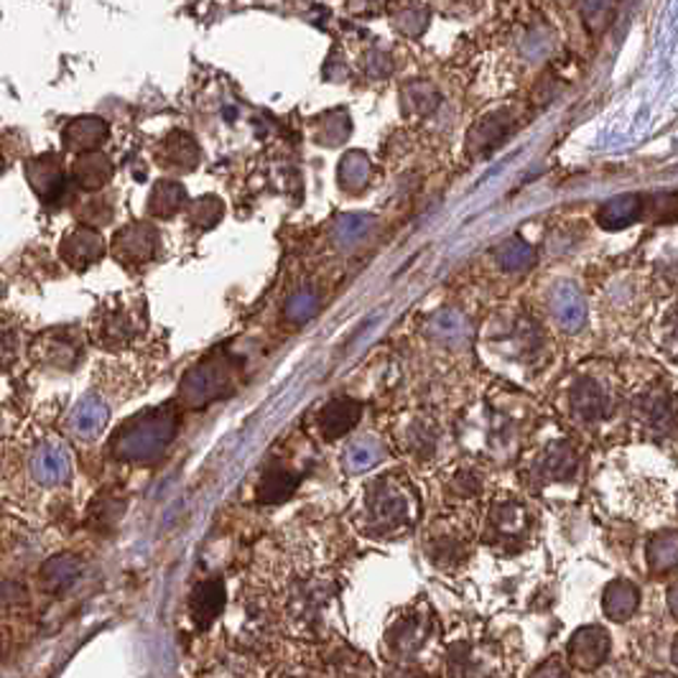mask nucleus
<instances>
[{
	"instance_id": "obj_3",
	"label": "nucleus",
	"mask_w": 678,
	"mask_h": 678,
	"mask_svg": "<svg viewBox=\"0 0 678 678\" xmlns=\"http://www.w3.org/2000/svg\"><path fill=\"white\" fill-rule=\"evenodd\" d=\"M11 480L26 495H47L64 490L75 477V464L66 441L59 434L39 431L21 441L9 456Z\"/></svg>"
},
{
	"instance_id": "obj_19",
	"label": "nucleus",
	"mask_w": 678,
	"mask_h": 678,
	"mask_svg": "<svg viewBox=\"0 0 678 678\" xmlns=\"http://www.w3.org/2000/svg\"><path fill=\"white\" fill-rule=\"evenodd\" d=\"M437 426H431L429 422H422V418H416V422H411L409 426H403L401 431V444L405 452H409L411 456H431L434 449H437Z\"/></svg>"
},
{
	"instance_id": "obj_34",
	"label": "nucleus",
	"mask_w": 678,
	"mask_h": 678,
	"mask_svg": "<svg viewBox=\"0 0 678 678\" xmlns=\"http://www.w3.org/2000/svg\"><path fill=\"white\" fill-rule=\"evenodd\" d=\"M668 607H670V613L678 617V581H674L668 589Z\"/></svg>"
},
{
	"instance_id": "obj_31",
	"label": "nucleus",
	"mask_w": 678,
	"mask_h": 678,
	"mask_svg": "<svg viewBox=\"0 0 678 678\" xmlns=\"http://www.w3.org/2000/svg\"><path fill=\"white\" fill-rule=\"evenodd\" d=\"M530 678H569V674H566V668H564L562 661L549 658V661H543L541 666L533 670V676H530Z\"/></svg>"
},
{
	"instance_id": "obj_1",
	"label": "nucleus",
	"mask_w": 678,
	"mask_h": 678,
	"mask_svg": "<svg viewBox=\"0 0 678 678\" xmlns=\"http://www.w3.org/2000/svg\"><path fill=\"white\" fill-rule=\"evenodd\" d=\"M276 564L265 569V594L258 597L261 610L286 625L291 636L312 638L327 623V610L335 600V581L327 572L309 564H289L278 554Z\"/></svg>"
},
{
	"instance_id": "obj_23",
	"label": "nucleus",
	"mask_w": 678,
	"mask_h": 678,
	"mask_svg": "<svg viewBox=\"0 0 678 678\" xmlns=\"http://www.w3.org/2000/svg\"><path fill=\"white\" fill-rule=\"evenodd\" d=\"M640 215V197L628 194L620 199H613L600 210V223L604 227H625L636 223Z\"/></svg>"
},
{
	"instance_id": "obj_7",
	"label": "nucleus",
	"mask_w": 678,
	"mask_h": 678,
	"mask_svg": "<svg viewBox=\"0 0 678 678\" xmlns=\"http://www.w3.org/2000/svg\"><path fill=\"white\" fill-rule=\"evenodd\" d=\"M505 658L492 640L462 638L449 648V676L452 678H500Z\"/></svg>"
},
{
	"instance_id": "obj_4",
	"label": "nucleus",
	"mask_w": 678,
	"mask_h": 678,
	"mask_svg": "<svg viewBox=\"0 0 678 678\" xmlns=\"http://www.w3.org/2000/svg\"><path fill=\"white\" fill-rule=\"evenodd\" d=\"M179 431V409L172 403L136 414L117 426L108 441V452L128 464H149L159 460Z\"/></svg>"
},
{
	"instance_id": "obj_36",
	"label": "nucleus",
	"mask_w": 678,
	"mask_h": 678,
	"mask_svg": "<svg viewBox=\"0 0 678 678\" xmlns=\"http://www.w3.org/2000/svg\"><path fill=\"white\" fill-rule=\"evenodd\" d=\"M648 678H670V676H666V674H653V676H648Z\"/></svg>"
},
{
	"instance_id": "obj_30",
	"label": "nucleus",
	"mask_w": 678,
	"mask_h": 678,
	"mask_svg": "<svg viewBox=\"0 0 678 678\" xmlns=\"http://www.w3.org/2000/svg\"><path fill=\"white\" fill-rule=\"evenodd\" d=\"M18 357V335L9 327H0V367H11Z\"/></svg>"
},
{
	"instance_id": "obj_11",
	"label": "nucleus",
	"mask_w": 678,
	"mask_h": 678,
	"mask_svg": "<svg viewBox=\"0 0 678 678\" xmlns=\"http://www.w3.org/2000/svg\"><path fill=\"white\" fill-rule=\"evenodd\" d=\"M230 380V373L219 365H199L197 371H191L187 375L181 386V398L184 403L191 405V409H199V405H208L210 401L223 395V390Z\"/></svg>"
},
{
	"instance_id": "obj_15",
	"label": "nucleus",
	"mask_w": 678,
	"mask_h": 678,
	"mask_svg": "<svg viewBox=\"0 0 678 678\" xmlns=\"http://www.w3.org/2000/svg\"><path fill=\"white\" fill-rule=\"evenodd\" d=\"M363 405L352 398H335L319 411V431L324 439H342L355 429Z\"/></svg>"
},
{
	"instance_id": "obj_16",
	"label": "nucleus",
	"mask_w": 678,
	"mask_h": 678,
	"mask_svg": "<svg viewBox=\"0 0 678 678\" xmlns=\"http://www.w3.org/2000/svg\"><path fill=\"white\" fill-rule=\"evenodd\" d=\"M301 485V475L293 472L286 464H271L268 469L261 475V482H258V500L265 505H278L284 500H289L293 492L299 490Z\"/></svg>"
},
{
	"instance_id": "obj_27",
	"label": "nucleus",
	"mask_w": 678,
	"mask_h": 678,
	"mask_svg": "<svg viewBox=\"0 0 678 678\" xmlns=\"http://www.w3.org/2000/svg\"><path fill=\"white\" fill-rule=\"evenodd\" d=\"M500 261H503L505 268L523 271V268H528L530 261H533V253H530V250L523 246V242L515 240L503 250V253H500Z\"/></svg>"
},
{
	"instance_id": "obj_28",
	"label": "nucleus",
	"mask_w": 678,
	"mask_h": 678,
	"mask_svg": "<svg viewBox=\"0 0 678 678\" xmlns=\"http://www.w3.org/2000/svg\"><path fill=\"white\" fill-rule=\"evenodd\" d=\"M449 492H454L460 500H472V498L477 500V495L482 492V482H480V477L472 475V472H460V475L454 477Z\"/></svg>"
},
{
	"instance_id": "obj_6",
	"label": "nucleus",
	"mask_w": 678,
	"mask_h": 678,
	"mask_svg": "<svg viewBox=\"0 0 678 678\" xmlns=\"http://www.w3.org/2000/svg\"><path fill=\"white\" fill-rule=\"evenodd\" d=\"M530 533H533V513L523 500L513 495H500L495 503L490 505L488 515V530L485 536L490 543L500 551H518L526 547Z\"/></svg>"
},
{
	"instance_id": "obj_9",
	"label": "nucleus",
	"mask_w": 678,
	"mask_h": 678,
	"mask_svg": "<svg viewBox=\"0 0 678 678\" xmlns=\"http://www.w3.org/2000/svg\"><path fill=\"white\" fill-rule=\"evenodd\" d=\"M636 416L648 431L663 434L676 422V398L668 388L653 386L636 401Z\"/></svg>"
},
{
	"instance_id": "obj_14",
	"label": "nucleus",
	"mask_w": 678,
	"mask_h": 678,
	"mask_svg": "<svg viewBox=\"0 0 678 678\" xmlns=\"http://www.w3.org/2000/svg\"><path fill=\"white\" fill-rule=\"evenodd\" d=\"M225 607V587L219 579H208L194 587L189 597V617L199 630L210 628Z\"/></svg>"
},
{
	"instance_id": "obj_25",
	"label": "nucleus",
	"mask_w": 678,
	"mask_h": 678,
	"mask_svg": "<svg viewBox=\"0 0 678 678\" xmlns=\"http://www.w3.org/2000/svg\"><path fill=\"white\" fill-rule=\"evenodd\" d=\"M556 319L564 324L566 329H577L585 322V304H581L579 293L574 289H562L556 293Z\"/></svg>"
},
{
	"instance_id": "obj_35",
	"label": "nucleus",
	"mask_w": 678,
	"mask_h": 678,
	"mask_svg": "<svg viewBox=\"0 0 678 678\" xmlns=\"http://www.w3.org/2000/svg\"><path fill=\"white\" fill-rule=\"evenodd\" d=\"M670 658H674V666L678 668V640L674 643V648H670Z\"/></svg>"
},
{
	"instance_id": "obj_12",
	"label": "nucleus",
	"mask_w": 678,
	"mask_h": 678,
	"mask_svg": "<svg viewBox=\"0 0 678 678\" xmlns=\"http://www.w3.org/2000/svg\"><path fill=\"white\" fill-rule=\"evenodd\" d=\"M610 655V636L597 625H587L569 640V658L579 670L600 668Z\"/></svg>"
},
{
	"instance_id": "obj_10",
	"label": "nucleus",
	"mask_w": 678,
	"mask_h": 678,
	"mask_svg": "<svg viewBox=\"0 0 678 678\" xmlns=\"http://www.w3.org/2000/svg\"><path fill=\"white\" fill-rule=\"evenodd\" d=\"M579 454L569 441H554L536 464V475L541 485H566L577 477Z\"/></svg>"
},
{
	"instance_id": "obj_26",
	"label": "nucleus",
	"mask_w": 678,
	"mask_h": 678,
	"mask_svg": "<svg viewBox=\"0 0 678 678\" xmlns=\"http://www.w3.org/2000/svg\"><path fill=\"white\" fill-rule=\"evenodd\" d=\"M204 678H258V670L248 658L240 655H227L225 661H219L212 666Z\"/></svg>"
},
{
	"instance_id": "obj_33",
	"label": "nucleus",
	"mask_w": 678,
	"mask_h": 678,
	"mask_svg": "<svg viewBox=\"0 0 678 678\" xmlns=\"http://www.w3.org/2000/svg\"><path fill=\"white\" fill-rule=\"evenodd\" d=\"M274 678H322L316 670H312L309 666H301V663H291V666L278 668Z\"/></svg>"
},
{
	"instance_id": "obj_18",
	"label": "nucleus",
	"mask_w": 678,
	"mask_h": 678,
	"mask_svg": "<svg viewBox=\"0 0 678 678\" xmlns=\"http://www.w3.org/2000/svg\"><path fill=\"white\" fill-rule=\"evenodd\" d=\"M426 551H429V558L434 564L456 566L467 556V541L456 530H444V533H431Z\"/></svg>"
},
{
	"instance_id": "obj_2",
	"label": "nucleus",
	"mask_w": 678,
	"mask_h": 678,
	"mask_svg": "<svg viewBox=\"0 0 678 678\" xmlns=\"http://www.w3.org/2000/svg\"><path fill=\"white\" fill-rule=\"evenodd\" d=\"M422 513V500L414 482L401 472H382L365 482L355 507L352 523L367 538H401L411 533Z\"/></svg>"
},
{
	"instance_id": "obj_20",
	"label": "nucleus",
	"mask_w": 678,
	"mask_h": 678,
	"mask_svg": "<svg viewBox=\"0 0 678 678\" xmlns=\"http://www.w3.org/2000/svg\"><path fill=\"white\" fill-rule=\"evenodd\" d=\"M648 562L653 574H668L678 566V533H658L648 543Z\"/></svg>"
},
{
	"instance_id": "obj_22",
	"label": "nucleus",
	"mask_w": 678,
	"mask_h": 678,
	"mask_svg": "<svg viewBox=\"0 0 678 678\" xmlns=\"http://www.w3.org/2000/svg\"><path fill=\"white\" fill-rule=\"evenodd\" d=\"M79 577V564L70 556H54L41 566V585L49 592H62L64 587H70L72 581Z\"/></svg>"
},
{
	"instance_id": "obj_32",
	"label": "nucleus",
	"mask_w": 678,
	"mask_h": 678,
	"mask_svg": "<svg viewBox=\"0 0 678 678\" xmlns=\"http://www.w3.org/2000/svg\"><path fill=\"white\" fill-rule=\"evenodd\" d=\"M434 329H437V335H444V337H456L462 331V324L456 316L452 314H441L437 322H434Z\"/></svg>"
},
{
	"instance_id": "obj_5",
	"label": "nucleus",
	"mask_w": 678,
	"mask_h": 678,
	"mask_svg": "<svg viewBox=\"0 0 678 678\" xmlns=\"http://www.w3.org/2000/svg\"><path fill=\"white\" fill-rule=\"evenodd\" d=\"M437 640V615L424 600L409 604L401 613L390 617L386 638H382V653L395 663L422 661Z\"/></svg>"
},
{
	"instance_id": "obj_29",
	"label": "nucleus",
	"mask_w": 678,
	"mask_h": 678,
	"mask_svg": "<svg viewBox=\"0 0 678 678\" xmlns=\"http://www.w3.org/2000/svg\"><path fill=\"white\" fill-rule=\"evenodd\" d=\"M661 348L666 350L668 355L678 357V309H674L661 324Z\"/></svg>"
},
{
	"instance_id": "obj_17",
	"label": "nucleus",
	"mask_w": 678,
	"mask_h": 678,
	"mask_svg": "<svg viewBox=\"0 0 678 678\" xmlns=\"http://www.w3.org/2000/svg\"><path fill=\"white\" fill-rule=\"evenodd\" d=\"M638 604L640 592L628 579L610 581L607 589H604V613L613 617V620H628V617L636 615Z\"/></svg>"
},
{
	"instance_id": "obj_13",
	"label": "nucleus",
	"mask_w": 678,
	"mask_h": 678,
	"mask_svg": "<svg viewBox=\"0 0 678 678\" xmlns=\"http://www.w3.org/2000/svg\"><path fill=\"white\" fill-rule=\"evenodd\" d=\"M610 409V393L602 380L581 375L572 388V411L579 422H600Z\"/></svg>"
},
{
	"instance_id": "obj_8",
	"label": "nucleus",
	"mask_w": 678,
	"mask_h": 678,
	"mask_svg": "<svg viewBox=\"0 0 678 678\" xmlns=\"http://www.w3.org/2000/svg\"><path fill=\"white\" fill-rule=\"evenodd\" d=\"M110 414H113V405L108 403V398L100 390H90V393L79 398L75 409L70 411L64 422V431L72 439L79 441H95L100 434H105Z\"/></svg>"
},
{
	"instance_id": "obj_24",
	"label": "nucleus",
	"mask_w": 678,
	"mask_h": 678,
	"mask_svg": "<svg viewBox=\"0 0 678 678\" xmlns=\"http://www.w3.org/2000/svg\"><path fill=\"white\" fill-rule=\"evenodd\" d=\"M77 344L64 339V335H56V331L41 339V357L54 367H72L77 363Z\"/></svg>"
},
{
	"instance_id": "obj_21",
	"label": "nucleus",
	"mask_w": 678,
	"mask_h": 678,
	"mask_svg": "<svg viewBox=\"0 0 678 678\" xmlns=\"http://www.w3.org/2000/svg\"><path fill=\"white\" fill-rule=\"evenodd\" d=\"M382 460V447L378 439L360 437L344 449V469L348 472H365L375 467Z\"/></svg>"
}]
</instances>
